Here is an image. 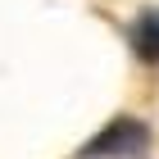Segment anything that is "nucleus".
<instances>
[{"label":"nucleus","instance_id":"f03ea898","mask_svg":"<svg viewBox=\"0 0 159 159\" xmlns=\"http://www.w3.org/2000/svg\"><path fill=\"white\" fill-rule=\"evenodd\" d=\"M132 50H136V59L159 64V9H146L132 23Z\"/></svg>","mask_w":159,"mask_h":159},{"label":"nucleus","instance_id":"f257e3e1","mask_svg":"<svg viewBox=\"0 0 159 159\" xmlns=\"http://www.w3.org/2000/svg\"><path fill=\"white\" fill-rule=\"evenodd\" d=\"M146 150H150V127L141 118L118 114L109 127H100L82 146V159H141Z\"/></svg>","mask_w":159,"mask_h":159}]
</instances>
